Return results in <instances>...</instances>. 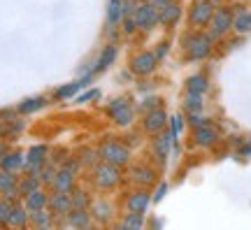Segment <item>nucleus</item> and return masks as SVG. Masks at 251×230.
<instances>
[{"instance_id": "2", "label": "nucleus", "mask_w": 251, "mask_h": 230, "mask_svg": "<svg viewBox=\"0 0 251 230\" xmlns=\"http://www.w3.org/2000/svg\"><path fill=\"white\" fill-rule=\"evenodd\" d=\"M100 158L119 168V165H126L130 160V151L126 149V147H121V144H117V142H105L100 147Z\"/></svg>"}, {"instance_id": "43", "label": "nucleus", "mask_w": 251, "mask_h": 230, "mask_svg": "<svg viewBox=\"0 0 251 230\" xmlns=\"http://www.w3.org/2000/svg\"><path fill=\"white\" fill-rule=\"evenodd\" d=\"M93 98H98V91H89V93H81V96H77V102H89V100H93Z\"/></svg>"}, {"instance_id": "8", "label": "nucleus", "mask_w": 251, "mask_h": 230, "mask_svg": "<svg viewBox=\"0 0 251 230\" xmlns=\"http://www.w3.org/2000/svg\"><path fill=\"white\" fill-rule=\"evenodd\" d=\"M156 63H158V58H156L151 51H140L137 56H133V61H130V72L137 75V77L151 75V72L156 70Z\"/></svg>"}, {"instance_id": "49", "label": "nucleus", "mask_w": 251, "mask_h": 230, "mask_svg": "<svg viewBox=\"0 0 251 230\" xmlns=\"http://www.w3.org/2000/svg\"><path fill=\"white\" fill-rule=\"evenodd\" d=\"M2 137H5V124L0 121V140H2Z\"/></svg>"}, {"instance_id": "50", "label": "nucleus", "mask_w": 251, "mask_h": 230, "mask_svg": "<svg viewBox=\"0 0 251 230\" xmlns=\"http://www.w3.org/2000/svg\"><path fill=\"white\" fill-rule=\"evenodd\" d=\"M249 153H251V142H249V147L244 149V156H249Z\"/></svg>"}, {"instance_id": "48", "label": "nucleus", "mask_w": 251, "mask_h": 230, "mask_svg": "<svg viewBox=\"0 0 251 230\" xmlns=\"http://www.w3.org/2000/svg\"><path fill=\"white\" fill-rule=\"evenodd\" d=\"M5 151H7V147H5V144H2V142H0V158H2V156H5Z\"/></svg>"}, {"instance_id": "35", "label": "nucleus", "mask_w": 251, "mask_h": 230, "mask_svg": "<svg viewBox=\"0 0 251 230\" xmlns=\"http://www.w3.org/2000/svg\"><path fill=\"white\" fill-rule=\"evenodd\" d=\"M56 172H58V170L51 168V165H47V163H45L37 177H40V181H42V184H51V181H54V177H56Z\"/></svg>"}, {"instance_id": "21", "label": "nucleus", "mask_w": 251, "mask_h": 230, "mask_svg": "<svg viewBox=\"0 0 251 230\" xmlns=\"http://www.w3.org/2000/svg\"><path fill=\"white\" fill-rule=\"evenodd\" d=\"M130 177H133L135 184L140 186H149L156 181V172L151 168H144V165H137V168L130 170Z\"/></svg>"}, {"instance_id": "3", "label": "nucleus", "mask_w": 251, "mask_h": 230, "mask_svg": "<svg viewBox=\"0 0 251 230\" xmlns=\"http://www.w3.org/2000/svg\"><path fill=\"white\" fill-rule=\"evenodd\" d=\"M233 12L228 7H221L214 12V17H212V21H209V35H212V40L214 37H224L230 28H233Z\"/></svg>"}, {"instance_id": "22", "label": "nucleus", "mask_w": 251, "mask_h": 230, "mask_svg": "<svg viewBox=\"0 0 251 230\" xmlns=\"http://www.w3.org/2000/svg\"><path fill=\"white\" fill-rule=\"evenodd\" d=\"M114 58H117V47L107 45L105 49H102V53H100L98 63H96V72H102L105 68H109V65L114 63Z\"/></svg>"}, {"instance_id": "12", "label": "nucleus", "mask_w": 251, "mask_h": 230, "mask_svg": "<svg viewBox=\"0 0 251 230\" xmlns=\"http://www.w3.org/2000/svg\"><path fill=\"white\" fill-rule=\"evenodd\" d=\"M28 219H30V214H28V207H26V204L14 203V204H12V209H9L7 226H14V228H24V226H28Z\"/></svg>"}, {"instance_id": "10", "label": "nucleus", "mask_w": 251, "mask_h": 230, "mask_svg": "<svg viewBox=\"0 0 251 230\" xmlns=\"http://www.w3.org/2000/svg\"><path fill=\"white\" fill-rule=\"evenodd\" d=\"M165 124H168V114L163 112V109H151V112H147V116H144V130L147 133H161L163 128H165Z\"/></svg>"}, {"instance_id": "24", "label": "nucleus", "mask_w": 251, "mask_h": 230, "mask_svg": "<svg viewBox=\"0 0 251 230\" xmlns=\"http://www.w3.org/2000/svg\"><path fill=\"white\" fill-rule=\"evenodd\" d=\"M40 177H35V175H28V177H24L21 181H19V193H21V198H26L28 193H33L35 188H40Z\"/></svg>"}, {"instance_id": "4", "label": "nucleus", "mask_w": 251, "mask_h": 230, "mask_svg": "<svg viewBox=\"0 0 251 230\" xmlns=\"http://www.w3.org/2000/svg\"><path fill=\"white\" fill-rule=\"evenodd\" d=\"M133 17H135L137 28H142V30H151V28L158 24V7H156L153 2H140Z\"/></svg>"}, {"instance_id": "38", "label": "nucleus", "mask_w": 251, "mask_h": 230, "mask_svg": "<svg viewBox=\"0 0 251 230\" xmlns=\"http://www.w3.org/2000/svg\"><path fill=\"white\" fill-rule=\"evenodd\" d=\"M137 5H140L137 0H121V12H124V17H133Z\"/></svg>"}, {"instance_id": "20", "label": "nucleus", "mask_w": 251, "mask_h": 230, "mask_svg": "<svg viewBox=\"0 0 251 230\" xmlns=\"http://www.w3.org/2000/svg\"><path fill=\"white\" fill-rule=\"evenodd\" d=\"M24 200H26L24 204L28 207V212H37V209H45V207H47V200H49V195H47L45 191L35 188V191H33V193H28Z\"/></svg>"}, {"instance_id": "45", "label": "nucleus", "mask_w": 251, "mask_h": 230, "mask_svg": "<svg viewBox=\"0 0 251 230\" xmlns=\"http://www.w3.org/2000/svg\"><path fill=\"white\" fill-rule=\"evenodd\" d=\"M14 114H17L14 109H0V119H2V121H9V119H14Z\"/></svg>"}, {"instance_id": "44", "label": "nucleus", "mask_w": 251, "mask_h": 230, "mask_svg": "<svg viewBox=\"0 0 251 230\" xmlns=\"http://www.w3.org/2000/svg\"><path fill=\"white\" fill-rule=\"evenodd\" d=\"M165 53H168V42H161V45H158V49H156V53H153V56H156V58L161 61V58H165Z\"/></svg>"}, {"instance_id": "5", "label": "nucleus", "mask_w": 251, "mask_h": 230, "mask_svg": "<svg viewBox=\"0 0 251 230\" xmlns=\"http://www.w3.org/2000/svg\"><path fill=\"white\" fill-rule=\"evenodd\" d=\"M107 114L114 119V124L119 126H130V121H133V107L128 105V100H124V98H117V100H112L107 105Z\"/></svg>"}, {"instance_id": "14", "label": "nucleus", "mask_w": 251, "mask_h": 230, "mask_svg": "<svg viewBox=\"0 0 251 230\" xmlns=\"http://www.w3.org/2000/svg\"><path fill=\"white\" fill-rule=\"evenodd\" d=\"M51 184H54L56 191H65V193H70L72 186H75V170H70V168L58 170Z\"/></svg>"}, {"instance_id": "28", "label": "nucleus", "mask_w": 251, "mask_h": 230, "mask_svg": "<svg viewBox=\"0 0 251 230\" xmlns=\"http://www.w3.org/2000/svg\"><path fill=\"white\" fill-rule=\"evenodd\" d=\"M121 17H124V12H121V0H109V5H107V26L112 28Z\"/></svg>"}, {"instance_id": "26", "label": "nucleus", "mask_w": 251, "mask_h": 230, "mask_svg": "<svg viewBox=\"0 0 251 230\" xmlns=\"http://www.w3.org/2000/svg\"><path fill=\"white\" fill-rule=\"evenodd\" d=\"M40 107H45V98L42 96L28 98V100H24V102L17 107V112H21V114H30V112H37Z\"/></svg>"}, {"instance_id": "16", "label": "nucleus", "mask_w": 251, "mask_h": 230, "mask_svg": "<svg viewBox=\"0 0 251 230\" xmlns=\"http://www.w3.org/2000/svg\"><path fill=\"white\" fill-rule=\"evenodd\" d=\"M181 17V7L177 2H170V5H165V7L158 9V24L163 26H172V24H177V19Z\"/></svg>"}, {"instance_id": "46", "label": "nucleus", "mask_w": 251, "mask_h": 230, "mask_svg": "<svg viewBox=\"0 0 251 230\" xmlns=\"http://www.w3.org/2000/svg\"><path fill=\"white\" fill-rule=\"evenodd\" d=\"M165 193H168V184H161V186H158V191H156V195H153V200L158 203V200H161Z\"/></svg>"}, {"instance_id": "33", "label": "nucleus", "mask_w": 251, "mask_h": 230, "mask_svg": "<svg viewBox=\"0 0 251 230\" xmlns=\"http://www.w3.org/2000/svg\"><path fill=\"white\" fill-rule=\"evenodd\" d=\"M144 226V219H142V214H137V212H130L128 216H126V221L119 226V228H142Z\"/></svg>"}, {"instance_id": "18", "label": "nucleus", "mask_w": 251, "mask_h": 230, "mask_svg": "<svg viewBox=\"0 0 251 230\" xmlns=\"http://www.w3.org/2000/svg\"><path fill=\"white\" fill-rule=\"evenodd\" d=\"M61 226H70V228H91V214L89 209H75V212L68 216V221H63Z\"/></svg>"}, {"instance_id": "11", "label": "nucleus", "mask_w": 251, "mask_h": 230, "mask_svg": "<svg viewBox=\"0 0 251 230\" xmlns=\"http://www.w3.org/2000/svg\"><path fill=\"white\" fill-rule=\"evenodd\" d=\"M47 204L51 207V212H54L56 216H63V214H68L72 209V198L65 193V191H56V193L49 195Z\"/></svg>"}, {"instance_id": "30", "label": "nucleus", "mask_w": 251, "mask_h": 230, "mask_svg": "<svg viewBox=\"0 0 251 230\" xmlns=\"http://www.w3.org/2000/svg\"><path fill=\"white\" fill-rule=\"evenodd\" d=\"M184 107H186V112H200V109H202V93L188 91L186 100H184Z\"/></svg>"}, {"instance_id": "1", "label": "nucleus", "mask_w": 251, "mask_h": 230, "mask_svg": "<svg viewBox=\"0 0 251 230\" xmlns=\"http://www.w3.org/2000/svg\"><path fill=\"white\" fill-rule=\"evenodd\" d=\"M184 47H186L188 58H193V61L207 58L209 51H212V35H205V33H191V35L184 37Z\"/></svg>"}, {"instance_id": "25", "label": "nucleus", "mask_w": 251, "mask_h": 230, "mask_svg": "<svg viewBox=\"0 0 251 230\" xmlns=\"http://www.w3.org/2000/svg\"><path fill=\"white\" fill-rule=\"evenodd\" d=\"M233 28L237 33H249L251 30V12H237V17L233 19Z\"/></svg>"}, {"instance_id": "23", "label": "nucleus", "mask_w": 251, "mask_h": 230, "mask_svg": "<svg viewBox=\"0 0 251 230\" xmlns=\"http://www.w3.org/2000/svg\"><path fill=\"white\" fill-rule=\"evenodd\" d=\"M209 89V81H207L205 75H193L186 79V91H193V93H205Z\"/></svg>"}, {"instance_id": "15", "label": "nucleus", "mask_w": 251, "mask_h": 230, "mask_svg": "<svg viewBox=\"0 0 251 230\" xmlns=\"http://www.w3.org/2000/svg\"><path fill=\"white\" fill-rule=\"evenodd\" d=\"M149 203H151L149 193H147V191H137V193H133L130 198H128L126 207H128V212L144 214V212H147V207H149Z\"/></svg>"}, {"instance_id": "32", "label": "nucleus", "mask_w": 251, "mask_h": 230, "mask_svg": "<svg viewBox=\"0 0 251 230\" xmlns=\"http://www.w3.org/2000/svg\"><path fill=\"white\" fill-rule=\"evenodd\" d=\"M84 86V81H72V84H68V86H63V89H58L56 91V98H61V100H65V98H72L77 91Z\"/></svg>"}, {"instance_id": "27", "label": "nucleus", "mask_w": 251, "mask_h": 230, "mask_svg": "<svg viewBox=\"0 0 251 230\" xmlns=\"http://www.w3.org/2000/svg\"><path fill=\"white\" fill-rule=\"evenodd\" d=\"M19 186V179L14 172H7V170H0V193L5 191H12Z\"/></svg>"}, {"instance_id": "34", "label": "nucleus", "mask_w": 251, "mask_h": 230, "mask_svg": "<svg viewBox=\"0 0 251 230\" xmlns=\"http://www.w3.org/2000/svg\"><path fill=\"white\" fill-rule=\"evenodd\" d=\"M72 207L75 209H89V198H86V193L84 191H77V193H72Z\"/></svg>"}, {"instance_id": "31", "label": "nucleus", "mask_w": 251, "mask_h": 230, "mask_svg": "<svg viewBox=\"0 0 251 230\" xmlns=\"http://www.w3.org/2000/svg\"><path fill=\"white\" fill-rule=\"evenodd\" d=\"M91 214H96V219H98L100 223H105V221H109V219H112V207H109L105 200H100V203L93 204V212H91Z\"/></svg>"}, {"instance_id": "6", "label": "nucleus", "mask_w": 251, "mask_h": 230, "mask_svg": "<svg viewBox=\"0 0 251 230\" xmlns=\"http://www.w3.org/2000/svg\"><path fill=\"white\" fill-rule=\"evenodd\" d=\"M93 177H96V184H98L100 188H114V186L121 181V175H119L117 165H112V163L96 165V170H93Z\"/></svg>"}, {"instance_id": "29", "label": "nucleus", "mask_w": 251, "mask_h": 230, "mask_svg": "<svg viewBox=\"0 0 251 230\" xmlns=\"http://www.w3.org/2000/svg\"><path fill=\"white\" fill-rule=\"evenodd\" d=\"M30 219H33V226L35 228H51V214H47L45 209H37V212H30Z\"/></svg>"}, {"instance_id": "37", "label": "nucleus", "mask_w": 251, "mask_h": 230, "mask_svg": "<svg viewBox=\"0 0 251 230\" xmlns=\"http://www.w3.org/2000/svg\"><path fill=\"white\" fill-rule=\"evenodd\" d=\"M98 158H100V151L89 149V151H84V153H81V163H84V165H96Z\"/></svg>"}, {"instance_id": "36", "label": "nucleus", "mask_w": 251, "mask_h": 230, "mask_svg": "<svg viewBox=\"0 0 251 230\" xmlns=\"http://www.w3.org/2000/svg\"><path fill=\"white\" fill-rule=\"evenodd\" d=\"M12 204H14V203H9V200H5V198H0V226H7Z\"/></svg>"}, {"instance_id": "40", "label": "nucleus", "mask_w": 251, "mask_h": 230, "mask_svg": "<svg viewBox=\"0 0 251 230\" xmlns=\"http://www.w3.org/2000/svg\"><path fill=\"white\" fill-rule=\"evenodd\" d=\"M135 30H137L135 17H124V33H126V35H133Z\"/></svg>"}, {"instance_id": "42", "label": "nucleus", "mask_w": 251, "mask_h": 230, "mask_svg": "<svg viewBox=\"0 0 251 230\" xmlns=\"http://www.w3.org/2000/svg\"><path fill=\"white\" fill-rule=\"evenodd\" d=\"M181 133V116H172V137H179Z\"/></svg>"}, {"instance_id": "9", "label": "nucleus", "mask_w": 251, "mask_h": 230, "mask_svg": "<svg viewBox=\"0 0 251 230\" xmlns=\"http://www.w3.org/2000/svg\"><path fill=\"white\" fill-rule=\"evenodd\" d=\"M47 153H49V149H47L45 144H37V147H33V149L26 153V163H24V168H26L28 175H40V170H42V165L47 163Z\"/></svg>"}, {"instance_id": "39", "label": "nucleus", "mask_w": 251, "mask_h": 230, "mask_svg": "<svg viewBox=\"0 0 251 230\" xmlns=\"http://www.w3.org/2000/svg\"><path fill=\"white\" fill-rule=\"evenodd\" d=\"M188 124L193 126V128H200V126L207 124V119L200 116V112H188Z\"/></svg>"}, {"instance_id": "13", "label": "nucleus", "mask_w": 251, "mask_h": 230, "mask_svg": "<svg viewBox=\"0 0 251 230\" xmlns=\"http://www.w3.org/2000/svg\"><path fill=\"white\" fill-rule=\"evenodd\" d=\"M24 153L21 151H5V156L0 158V170H7V172H17V170L24 168Z\"/></svg>"}, {"instance_id": "47", "label": "nucleus", "mask_w": 251, "mask_h": 230, "mask_svg": "<svg viewBox=\"0 0 251 230\" xmlns=\"http://www.w3.org/2000/svg\"><path fill=\"white\" fill-rule=\"evenodd\" d=\"M170 2H177V0H153V5L161 9V7H165V5H170Z\"/></svg>"}, {"instance_id": "7", "label": "nucleus", "mask_w": 251, "mask_h": 230, "mask_svg": "<svg viewBox=\"0 0 251 230\" xmlns=\"http://www.w3.org/2000/svg\"><path fill=\"white\" fill-rule=\"evenodd\" d=\"M214 17V5L209 2V0H198L196 5L191 7V14H188V21H191V26H207L209 21Z\"/></svg>"}, {"instance_id": "17", "label": "nucleus", "mask_w": 251, "mask_h": 230, "mask_svg": "<svg viewBox=\"0 0 251 230\" xmlns=\"http://www.w3.org/2000/svg\"><path fill=\"white\" fill-rule=\"evenodd\" d=\"M172 133H163L158 135L156 140H153V153H156V158L161 160V163H165V158H168V153H170V144H172Z\"/></svg>"}, {"instance_id": "19", "label": "nucleus", "mask_w": 251, "mask_h": 230, "mask_svg": "<svg viewBox=\"0 0 251 230\" xmlns=\"http://www.w3.org/2000/svg\"><path fill=\"white\" fill-rule=\"evenodd\" d=\"M193 140H196L198 147H212L216 140H219V135H216V130L212 128V126H200V128H196V135H193Z\"/></svg>"}, {"instance_id": "41", "label": "nucleus", "mask_w": 251, "mask_h": 230, "mask_svg": "<svg viewBox=\"0 0 251 230\" xmlns=\"http://www.w3.org/2000/svg\"><path fill=\"white\" fill-rule=\"evenodd\" d=\"M158 102H161L158 98H149V100H144L140 107H142V112H144V109H147V112H151V109H156V107H158Z\"/></svg>"}]
</instances>
